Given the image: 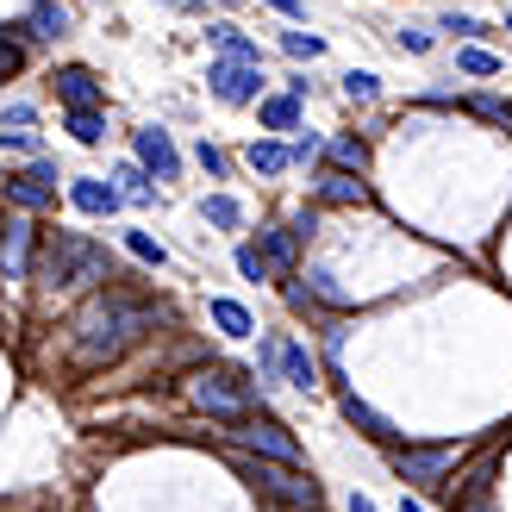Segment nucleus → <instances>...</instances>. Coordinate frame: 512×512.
I'll return each instance as SVG.
<instances>
[{"mask_svg":"<svg viewBox=\"0 0 512 512\" xmlns=\"http://www.w3.org/2000/svg\"><path fill=\"white\" fill-rule=\"evenodd\" d=\"M138 331H150V306L107 288V294H94L82 306V319H75V350H82V363H107V356H119Z\"/></svg>","mask_w":512,"mask_h":512,"instance_id":"obj_1","label":"nucleus"},{"mask_svg":"<svg viewBox=\"0 0 512 512\" xmlns=\"http://www.w3.org/2000/svg\"><path fill=\"white\" fill-rule=\"evenodd\" d=\"M44 288H88V281H107V250L82 232H57L44 244V263H38Z\"/></svg>","mask_w":512,"mask_h":512,"instance_id":"obj_2","label":"nucleus"},{"mask_svg":"<svg viewBox=\"0 0 512 512\" xmlns=\"http://www.w3.org/2000/svg\"><path fill=\"white\" fill-rule=\"evenodd\" d=\"M244 475L263 488L269 500L281 506H294V512H319V481L313 475H300L294 463H269V456H244Z\"/></svg>","mask_w":512,"mask_h":512,"instance_id":"obj_3","label":"nucleus"},{"mask_svg":"<svg viewBox=\"0 0 512 512\" xmlns=\"http://www.w3.org/2000/svg\"><path fill=\"white\" fill-rule=\"evenodd\" d=\"M188 400L200 406V413H213V419H250V394H244V375H232V369H207V375H194V388H188Z\"/></svg>","mask_w":512,"mask_h":512,"instance_id":"obj_4","label":"nucleus"},{"mask_svg":"<svg viewBox=\"0 0 512 512\" xmlns=\"http://www.w3.org/2000/svg\"><path fill=\"white\" fill-rule=\"evenodd\" d=\"M263 381H288V388L313 394L319 388V363L300 338H263Z\"/></svg>","mask_w":512,"mask_h":512,"instance_id":"obj_5","label":"nucleus"},{"mask_svg":"<svg viewBox=\"0 0 512 512\" xmlns=\"http://www.w3.org/2000/svg\"><path fill=\"white\" fill-rule=\"evenodd\" d=\"M207 88L225 100V107H250L256 94H263V63H232V57H219L207 69Z\"/></svg>","mask_w":512,"mask_h":512,"instance_id":"obj_6","label":"nucleus"},{"mask_svg":"<svg viewBox=\"0 0 512 512\" xmlns=\"http://www.w3.org/2000/svg\"><path fill=\"white\" fill-rule=\"evenodd\" d=\"M456 456L463 450H450V444H438V450H394V475L400 481H419V488H450V469H456Z\"/></svg>","mask_w":512,"mask_h":512,"instance_id":"obj_7","label":"nucleus"},{"mask_svg":"<svg viewBox=\"0 0 512 512\" xmlns=\"http://www.w3.org/2000/svg\"><path fill=\"white\" fill-rule=\"evenodd\" d=\"M7 200H13L19 213H44L50 200H57V163L38 157L25 175H7Z\"/></svg>","mask_w":512,"mask_h":512,"instance_id":"obj_8","label":"nucleus"},{"mask_svg":"<svg viewBox=\"0 0 512 512\" xmlns=\"http://www.w3.org/2000/svg\"><path fill=\"white\" fill-rule=\"evenodd\" d=\"M238 444H244L250 456H269V463H294V469H300V444L288 438V425H281V419H244Z\"/></svg>","mask_w":512,"mask_h":512,"instance_id":"obj_9","label":"nucleus"},{"mask_svg":"<svg viewBox=\"0 0 512 512\" xmlns=\"http://www.w3.org/2000/svg\"><path fill=\"white\" fill-rule=\"evenodd\" d=\"M32 219L25 213H13L7 225H0V275L7 281H19V275H32Z\"/></svg>","mask_w":512,"mask_h":512,"instance_id":"obj_10","label":"nucleus"},{"mask_svg":"<svg viewBox=\"0 0 512 512\" xmlns=\"http://www.w3.org/2000/svg\"><path fill=\"white\" fill-rule=\"evenodd\" d=\"M50 82H57V94L69 100V113H82V107H100V75H94V69L69 63V69H57V75H50Z\"/></svg>","mask_w":512,"mask_h":512,"instance_id":"obj_11","label":"nucleus"},{"mask_svg":"<svg viewBox=\"0 0 512 512\" xmlns=\"http://www.w3.org/2000/svg\"><path fill=\"white\" fill-rule=\"evenodd\" d=\"M138 163L157 169V182H175V175H182V157H175L169 132H157V125H150V132H138Z\"/></svg>","mask_w":512,"mask_h":512,"instance_id":"obj_12","label":"nucleus"},{"mask_svg":"<svg viewBox=\"0 0 512 512\" xmlns=\"http://www.w3.org/2000/svg\"><path fill=\"white\" fill-rule=\"evenodd\" d=\"M319 200H331V207H363L369 188L356 182L350 169H325V175H319Z\"/></svg>","mask_w":512,"mask_h":512,"instance_id":"obj_13","label":"nucleus"},{"mask_svg":"<svg viewBox=\"0 0 512 512\" xmlns=\"http://www.w3.org/2000/svg\"><path fill=\"white\" fill-rule=\"evenodd\" d=\"M69 200H75L82 213L100 219V213H113V207H119V188H113V182H100V175H82V182L69 188Z\"/></svg>","mask_w":512,"mask_h":512,"instance_id":"obj_14","label":"nucleus"},{"mask_svg":"<svg viewBox=\"0 0 512 512\" xmlns=\"http://www.w3.org/2000/svg\"><path fill=\"white\" fill-rule=\"evenodd\" d=\"M344 419H350L356 431H363V438H375V444H394V438H400V431H394L388 419H381L375 406H363V400H356V394H344Z\"/></svg>","mask_w":512,"mask_h":512,"instance_id":"obj_15","label":"nucleus"},{"mask_svg":"<svg viewBox=\"0 0 512 512\" xmlns=\"http://www.w3.org/2000/svg\"><path fill=\"white\" fill-rule=\"evenodd\" d=\"M294 250H300V232H288V225H269L263 232V263L269 269H294Z\"/></svg>","mask_w":512,"mask_h":512,"instance_id":"obj_16","label":"nucleus"},{"mask_svg":"<svg viewBox=\"0 0 512 512\" xmlns=\"http://www.w3.org/2000/svg\"><path fill=\"white\" fill-rule=\"evenodd\" d=\"M213 325L225 331V338H250V331H256V319L244 313L238 300H213Z\"/></svg>","mask_w":512,"mask_h":512,"instance_id":"obj_17","label":"nucleus"},{"mask_svg":"<svg viewBox=\"0 0 512 512\" xmlns=\"http://www.w3.org/2000/svg\"><path fill=\"white\" fill-rule=\"evenodd\" d=\"M63 32H69V13L57 0H38L32 7V38H63Z\"/></svg>","mask_w":512,"mask_h":512,"instance_id":"obj_18","label":"nucleus"},{"mask_svg":"<svg viewBox=\"0 0 512 512\" xmlns=\"http://www.w3.org/2000/svg\"><path fill=\"white\" fill-rule=\"evenodd\" d=\"M219 50H225V57H232V63H256V44L238 32V25H213V32H207Z\"/></svg>","mask_w":512,"mask_h":512,"instance_id":"obj_19","label":"nucleus"},{"mask_svg":"<svg viewBox=\"0 0 512 512\" xmlns=\"http://www.w3.org/2000/svg\"><path fill=\"white\" fill-rule=\"evenodd\" d=\"M263 125H269V132H294V125H300V100L294 94L263 100Z\"/></svg>","mask_w":512,"mask_h":512,"instance_id":"obj_20","label":"nucleus"},{"mask_svg":"<svg viewBox=\"0 0 512 512\" xmlns=\"http://www.w3.org/2000/svg\"><path fill=\"white\" fill-rule=\"evenodd\" d=\"M288 163H294L288 144H250V169H256V175H281Z\"/></svg>","mask_w":512,"mask_h":512,"instance_id":"obj_21","label":"nucleus"},{"mask_svg":"<svg viewBox=\"0 0 512 512\" xmlns=\"http://www.w3.org/2000/svg\"><path fill=\"white\" fill-rule=\"evenodd\" d=\"M113 182H119V200H132V207H150V182H144V169L125 163V169L113 175Z\"/></svg>","mask_w":512,"mask_h":512,"instance_id":"obj_22","label":"nucleus"},{"mask_svg":"<svg viewBox=\"0 0 512 512\" xmlns=\"http://www.w3.org/2000/svg\"><path fill=\"white\" fill-rule=\"evenodd\" d=\"M200 213H207L213 225H225V232H232V225H244V207H238L232 194H213V200H207V207H200Z\"/></svg>","mask_w":512,"mask_h":512,"instance_id":"obj_23","label":"nucleus"},{"mask_svg":"<svg viewBox=\"0 0 512 512\" xmlns=\"http://www.w3.org/2000/svg\"><path fill=\"white\" fill-rule=\"evenodd\" d=\"M331 163H338V169H350V175H363V163H369V150L356 144V138H338V144H331Z\"/></svg>","mask_w":512,"mask_h":512,"instance_id":"obj_24","label":"nucleus"},{"mask_svg":"<svg viewBox=\"0 0 512 512\" xmlns=\"http://www.w3.org/2000/svg\"><path fill=\"white\" fill-rule=\"evenodd\" d=\"M69 132L82 138V144H100V138H107V125H100V113H94V107H82V113H69Z\"/></svg>","mask_w":512,"mask_h":512,"instance_id":"obj_25","label":"nucleus"},{"mask_svg":"<svg viewBox=\"0 0 512 512\" xmlns=\"http://www.w3.org/2000/svg\"><path fill=\"white\" fill-rule=\"evenodd\" d=\"M0 144H7V150H19V157H44V138L38 132H25V125H13V132H0Z\"/></svg>","mask_w":512,"mask_h":512,"instance_id":"obj_26","label":"nucleus"},{"mask_svg":"<svg viewBox=\"0 0 512 512\" xmlns=\"http://www.w3.org/2000/svg\"><path fill=\"white\" fill-rule=\"evenodd\" d=\"M125 250H132V256H138V263H157V269L169 263V256H163V244H157V238H150V232H125Z\"/></svg>","mask_w":512,"mask_h":512,"instance_id":"obj_27","label":"nucleus"},{"mask_svg":"<svg viewBox=\"0 0 512 512\" xmlns=\"http://www.w3.org/2000/svg\"><path fill=\"white\" fill-rule=\"evenodd\" d=\"M469 113H481L488 125H512V107H506V100H494V94H475V100H469Z\"/></svg>","mask_w":512,"mask_h":512,"instance_id":"obj_28","label":"nucleus"},{"mask_svg":"<svg viewBox=\"0 0 512 512\" xmlns=\"http://www.w3.org/2000/svg\"><path fill=\"white\" fill-rule=\"evenodd\" d=\"M281 50H288V57H319L325 38H313V32H281Z\"/></svg>","mask_w":512,"mask_h":512,"instance_id":"obj_29","label":"nucleus"},{"mask_svg":"<svg viewBox=\"0 0 512 512\" xmlns=\"http://www.w3.org/2000/svg\"><path fill=\"white\" fill-rule=\"evenodd\" d=\"M344 94H350V100H375V94H381V82H375L369 69H350V75H344Z\"/></svg>","mask_w":512,"mask_h":512,"instance_id":"obj_30","label":"nucleus"},{"mask_svg":"<svg viewBox=\"0 0 512 512\" xmlns=\"http://www.w3.org/2000/svg\"><path fill=\"white\" fill-rule=\"evenodd\" d=\"M238 275H250V281H269L275 269L263 263V250H256V244H244V250H238Z\"/></svg>","mask_w":512,"mask_h":512,"instance_id":"obj_31","label":"nucleus"},{"mask_svg":"<svg viewBox=\"0 0 512 512\" xmlns=\"http://www.w3.org/2000/svg\"><path fill=\"white\" fill-rule=\"evenodd\" d=\"M19 63H25V44L0 32V82H7V75H19Z\"/></svg>","mask_w":512,"mask_h":512,"instance_id":"obj_32","label":"nucleus"},{"mask_svg":"<svg viewBox=\"0 0 512 512\" xmlns=\"http://www.w3.org/2000/svg\"><path fill=\"white\" fill-rule=\"evenodd\" d=\"M456 63H463L469 75H500V57H488V50H463Z\"/></svg>","mask_w":512,"mask_h":512,"instance_id":"obj_33","label":"nucleus"},{"mask_svg":"<svg viewBox=\"0 0 512 512\" xmlns=\"http://www.w3.org/2000/svg\"><path fill=\"white\" fill-rule=\"evenodd\" d=\"M313 294H319V300H331V306H344V288H338V281H331L325 269H313Z\"/></svg>","mask_w":512,"mask_h":512,"instance_id":"obj_34","label":"nucleus"},{"mask_svg":"<svg viewBox=\"0 0 512 512\" xmlns=\"http://www.w3.org/2000/svg\"><path fill=\"white\" fill-rule=\"evenodd\" d=\"M200 169H207V175H225V150L207 144V138H200Z\"/></svg>","mask_w":512,"mask_h":512,"instance_id":"obj_35","label":"nucleus"},{"mask_svg":"<svg viewBox=\"0 0 512 512\" xmlns=\"http://www.w3.org/2000/svg\"><path fill=\"white\" fill-rule=\"evenodd\" d=\"M444 32H456V38H475V32H481V25H475L469 13H450V19H444Z\"/></svg>","mask_w":512,"mask_h":512,"instance_id":"obj_36","label":"nucleus"},{"mask_svg":"<svg viewBox=\"0 0 512 512\" xmlns=\"http://www.w3.org/2000/svg\"><path fill=\"white\" fill-rule=\"evenodd\" d=\"M400 50H431V32H419V25H406V32H400Z\"/></svg>","mask_w":512,"mask_h":512,"instance_id":"obj_37","label":"nucleus"},{"mask_svg":"<svg viewBox=\"0 0 512 512\" xmlns=\"http://www.w3.org/2000/svg\"><path fill=\"white\" fill-rule=\"evenodd\" d=\"M269 7H275V13H288V19H300V13H306L300 0H269Z\"/></svg>","mask_w":512,"mask_h":512,"instance_id":"obj_38","label":"nucleus"},{"mask_svg":"<svg viewBox=\"0 0 512 512\" xmlns=\"http://www.w3.org/2000/svg\"><path fill=\"white\" fill-rule=\"evenodd\" d=\"M350 512H381V506H375V500H363V494H356V500H350Z\"/></svg>","mask_w":512,"mask_h":512,"instance_id":"obj_39","label":"nucleus"},{"mask_svg":"<svg viewBox=\"0 0 512 512\" xmlns=\"http://www.w3.org/2000/svg\"><path fill=\"white\" fill-rule=\"evenodd\" d=\"M463 512H488V500H469V506H463Z\"/></svg>","mask_w":512,"mask_h":512,"instance_id":"obj_40","label":"nucleus"},{"mask_svg":"<svg viewBox=\"0 0 512 512\" xmlns=\"http://www.w3.org/2000/svg\"><path fill=\"white\" fill-rule=\"evenodd\" d=\"M400 512H425V506H419V500H400Z\"/></svg>","mask_w":512,"mask_h":512,"instance_id":"obj_41","label":"nucleus"},{"mask_svg":"<svg viewBox=\"0 0 512 512\" xmlns=\"http://www.w3.org/2000/svg\"><path fill=\"white\" fill-rule=\"evenodd\" d=\"M219 7H238V0H219Z\"/></svg>","mask_w":512,"mask_h":512,"instance_id":"obj_42","label":"nucleus"},{"mask_svg":"<svg viewBox=\"0 0 512 512\" xmlns=\"http://www.w3.org/2000/svg\"><path fill=\"white\" fill-rule=\"evenodd\" d=\"M506 32H512V19H506Z\"/></svg>","mask_w":512,"mask_h":512,"instance_id":"obj_43","label":"nucleus"},{"mask_svg":"<svg viewBox=\"0 0 512 512\" xmlns=\"http://www.w3.org/2000/svg\"><path fill=\"white\" fill-rule=\"evenodd\" d=\"M0 182H7V175H0Z\"/></svg>","mask_w":512,"mask_h":512,"instance_id":"obj_44","label":"nucleus"}]
</instances>
